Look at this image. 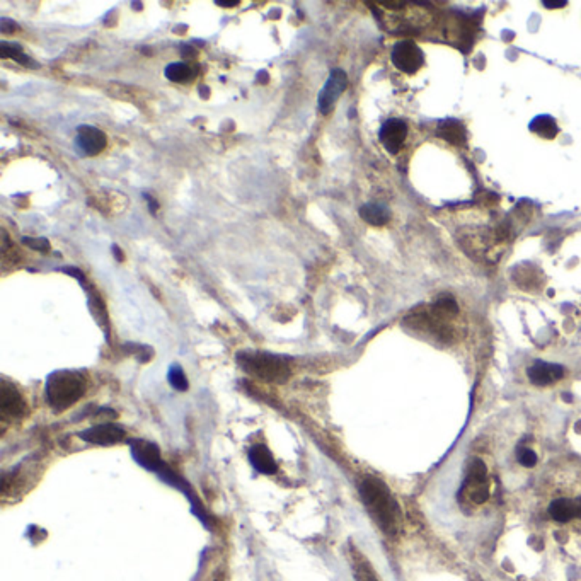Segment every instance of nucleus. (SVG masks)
I'll list each match as a JSON object with an SVG mask.
<instances>
[{"mask_svg": "<svg viewBox=\"0 0 581 581\" xmlns=\"http://www.w3.org/2000/svg\"><path fill=\"white\" fill-rule=\"evenodd\" d=\"M549 493L547 515L558 524L581 522V472L571 471L554 476L546 484Z\"/></svg>", "mask_w": 581, "mask_h": 581, "instance_id": "obj_1", "label": "nucleus"}, {"mask_svg": "<svg viewBox=\"0 0 581 581\" xmlns=\"http://www.w3.org/2000/svg\"><path fill=\"white\" fill-rule=\"evenodd\" d=\"M360 496L382 532L389 537H396L401 530V512L384 481L365 477L360 483Z\"/></svg>", "mask_w": 581, "mask_h": 581, "instance_id": "obj_2", "label": "nucleus"}, {"mask_svg": "<svg viewBox=\"0 0 581 581\" xmlns=\"http://www.w3.org/2000/svg\"><path fill=\"white\" fill-rule=\"evenodd\" d=\"M495 488V477L489 471L486 460L474 457L469 464L462 488H460V505L464 508H477L486 505L491 500Z\"/></svg>", "mask_w": 581, "mask_h": 581, "instance_id": "obj_3", "label": "nucleus"}, {"mask_svg": "<svg viewBox=\"0 0 581 581\" xmlns=\"http://www.w3.org/2000/svg\"><path fill=\"white\" fill-rule=\"evenodd\" d=\"M237 363L249 375L269 384H283L292 375V368L283 356L271 355V353L242 351L237 355Z\"/></svg>", "mask_w": 581, "mask_h": 581, "instance_id": "obj_4", "label": "nucleus"}, {"mask_svg": "<svg viewBox=\"0 0 581 581\" xmlns=\"http://www.w3.org/2000/svg\"><path fill=\"white\" fill-rule=\"evenodd\" d=\"M86 379L72 370H58L47 380V399L55 411H65L84 396Z\"/></svg>", "mask_w": 581, "mask_h": 581, "instance_id": "obj_5", "label": "nucleus"}, {"mask_svg": "<svg viewBox=\"0 0 581 581\" xmlns=\"http://www.w3.org/2000/svg\"><path fill=\"white\" fill-rule=\"evenodd\" d=\"M28 414V404L14 385L2 380L0 384V416L2 421H16Z\"/></svg>", "mask_w": 581, "mask_h": 581, "instance_id": "obj_6", "label": "nucleus"}, {"mask_svg": "<svg viewBox=\"0 0 581 581\" xmlns=\"http://www.w3.org/2000/svg\"><path fill=\"white\" fill-rule=\"evenodd\" d=\"M391 58L396 69H399L404 74H416L423 67V61H425V55H423L421 48L408 40L399 41L392 48Z\"/></svg>", "mask_w": 581, "mask_h": 581, "instance_id": "obj_7", "label": "nucleus"}, {"mask_svg": "<svg viewBox=\"0 0 581 581\" xmlns=\"http://www.w3.org/2000/svg\"><path fill=\"white\" fill-rule=\"evenodd\" d=\"M348 86L346 72L341 69L331 70L329 77H327L324 87H322L321 94H319V111L322 115H329L338 99L341 98Z\"/></svg>", "mask_w": 581, "mask_h": 581, "instance_id": "obj_8", "label": "nucleus"}, {"mask_svg": "<svg viewBox=\"0 0 581 581\" xmlns=\"http://www.w3.org/2000/svg\"><path fill=\"white\" fill-rule=\"evenodd\" d=\"M107 143L106 134L99 128L90 127V124H82L77 128L76 135V148L81 155L94 157L105 151Z\"/></svg>", "mask_w": 581, "mask_h": 581, "instance_id": "obj_9", "label": "nucleus"}, {"mask_svg": "<svg viewBox=\"0 0 581 581\" xmlns=\"http://www.w3.org/2000/svg\"><path fill=\"white\" fill-rule=\"evenodd\" d=\"M78 437L84 440V442L95 443V445H115V443L122 442L127 437V433H124V430L119 425L102 423V425L90 426V428L81 431Z\"/></svg>", "mask_w": 581, "mask_h": 581, "instance_id": "obj_10", "label": "nucleus"}, {"mask_svg": "<svg viewBox=\"0 0 581 581\" xmlns=\"http://www.w3.org/2000/svg\"><path fill=\"white\" fill-rule=\"evenodd\" d=\"M406 136H408V124L402 122V119H397V118L387 119V122L382 124V128L379 131L380 142L389 153L399 152L402 143H404Z\"/></svg>", "mask_w": 581, "mask_h": 581, "instance_id": "obj_11", "label": "nucleus"}, {"mask_svg": "<svg viewBox=\"0 0 581 581\" xmlns=\"http://www.w3.org/2000/svg\"><path fill=\"white\" fill-rule=\"evenodd\" d=\"M130 447L135 462L147 469V471L157 472L164 464L160 460V450L155 443L147 442V440H131Z\"/></svg>", "mask_w": 581, "mask_h": 581, "instance_id": "obj_12", "label": "nucleus"}, {"mask_svg": "<svg viewBox=\"0 0 581 581\" xmlns=\"http://www.w3.org/2000/svg\"><path fill=\"white\" fill-rule=\"evenodd\" d=\"M529 375V380L532 382L534 385H551L554 382L561 380L564 375V368L558 363H546V362H535L532 367L527 372Z\"/></svg>", "mask_w": 581, "mask_h": 581, "instance_id": "obj_13", "label": "nucleus"}, {"mask_svg": "<svg viewBox=\"0 0 581 581\" xmlns=\"http://www.w3.org/2000/svg\"><path fill=\"white\" fill-rule=\"evenodd\" d=\"M249 462H251V466L256 469L257 472H261V474H275L278 471V466H276V460L273 459V454L269 452L268 447L264 445H254L249 448Z\"/></svg>", "mask_w": 581, "mask_h": 581, "instance_id": "obj_14", "label": "nucleus"}, {"mask_svg": "<svg viewBox=\"0 0 581 581\" xmlns=\"http://www.w3.org/2000/svg\"><path fill=\"white\" fill-rule=\"evenodd\" d=\"M165 77L169 81L177 82V84H186L191 82L198 74V67L194 64H188V61H172L164 70Z\"/></svg>", "mask_w": 581, "mask_h": 581, "instance_id": "obj_15", "label": "nucleus"}, {"mask_svg": "<svg viewBox=\"0 0 581 581\" xmlns=\"http://www.w3.org/2000/svg\"><path fill=\"white\" fill-rule=\"evenodd\" d=\"M438 136L450 142L452 145H462L466 142V128L457 119H443L438 124Z\"/></svg>", "mask_w": 581, "mask_h": 581, "instance_id": "obj_16", "label": "nucleus"}, {"mask_svg": "<svg viewBox=\"0 0 581 581\" xmlns=\"http://www.w3.org/2000/svg\"><path fill=\"white\" fill-rule=\"evenodd\" d=\"M360 217L370 225L382 227L391 220V211L382 203H367L360 209Z\"/></svg>", "mask_w": 581, "mask_h": 581, "instance_id": "obj_17", "label": "nucleus"}, {"mask_svg": "<svg viewBox=\"0 0 581 581\" xmlns=\"http://www.w3.org/2000/svg\"><path fill=\"white\" fill-rule=\"evenodd\" d=\"M530 131H534L535 135L542 136V139H546V140H553L559 134V127L554 118H551V116H547V115H542V116H537V118H534L532 122H530Z\"/></svg>", "mask_w": 581, "mask_h": 581, "instance_id": "obj_18", "label": "nucleus"}, {"mask_svg": "<svg viewBox=\"0 0 581 581\" xmlns=\"http://www.w3.org/2000/svg\"><path fill=\"white\" fill-rule=\"evenodd\" d=\"M0 57H2V58H12V60H16L20 65H24V67L38 69V64H36L33 58H29L26 53L23 52L20 45H18V43H9V41H2V43H0Z\"/></svg>", "mask_w": 581, "mask_h": 581, "instance_id": "obj_19", "label": "nucleus"}, {"mask_svg": "<svg viewBox=\"0 0 581 581\" xmlns=\"http://www.w3.org/2000/svg\"><path fill=\"white\" fill-rule=\"evenodd\" d=\"M353 570H355L356 581H379L372 566L367 563L363 556H360L356 551H353Z\"/></svg>", "mask_w": 581, "mask_h": 581, "instance_id": "obj_20", "label": "nucleus"}, {"mask_svg": "<svg viewBox=\"0 0 581 581\" xmlns=\"http://www.w3.org/2000/svg\"><path fill=\"white\" fill-rule=\"evenodd\" d=\"M168 380L176 391H188V377H186L184 370H182L180 365H172V367L169 368Z\"/></svg>", "mask_w": 581, "mask_h": 581, "instance_id": "obj_21", "label": "nucleus"}, {"mask_svg": "<svg viewBox=\"0 0 581 581\" xmlns=\"http://www.w3.org/2000/svg\"><path fill=\"white\" fill-rule=\"evenodd\" d=\"M517 459H518V462H520L524 467H535V464H537V454H535L534 450H530V448H527V447L518 448Z\"/></svg>", "mask_w": 581, "mask_h": 581, "instance_id": "obj_22", "label": "nucleus"}, {"mask_svg": "<svg viewBox=\"0 0 581 581\" xmlns=\"http://www.w3.org/2000/svg\"><path fill=\"white\" fill-rule=\"evenodd\" d=\"M24 246L35 249V251L40 252H48L49 251V242L43 237H23Z\"/></svg>", "mask_w": 581, "mask_h": 581, "instance_id": "obj_23", "label": "nucleus"}, {"mask_svg": "<svg viewBox=\"0 0 581 581\" xmlns=\"http://www.w3.org/2000/svg\"><path fill=\"white\" fill-rule=\"evenodd\" d=\"M14 29H18V24H16L14 20L6 19V18H4L2 20H0V31H2L4 35H7V33L14 31Z\"/></svg>", "mask_w": 581, "mask_h": 581, "instance_id": "obj_24", "label": "nucleus"}, {"mask_svg": "<svg viewBox=\"0 0 581 581\" xmlns=\"http://www.w3.org/2000/svg\"><path fill=\"white\" fill-rule=\"evenodd\" d=\"M544 7H549V9H559V7H564L566 6V0H559V2H556V0H553V2H549V0H544Z\"/></svg>", "mask_w": 581, "mask_h": 581, "instance_id": "obj_25", "label": "nucleus"}, {"mask_svg": "<svg viewBox=\"0 0 581 581\" xmlns=\"http://www.w3.org/2000/svg\"><path fill=\"white\" fill-rule=\"evenodd\" d=\"M217 4L218 7H235V6H239V0H217Z\"/></svg>", "mask_w": 581, "mask_h": 581, "instance_id": "obj_26", "label": "nucleus"}, {"mask_svg": "<svg viewBox=\"0 0 581 581\" xmlns=\"http://www.w3.org/2000/svg\"><path fill=\"white\" fill-rule=\"evenodd\" d=\"M113 252H115L116 259H118V261H123V252L119 251V247H118V246H113Z\"/></svg>", "mask_w": 581, "mask_h": 581, "instance_id": "obj_27", "label": "nucleus"}]
</instances>
